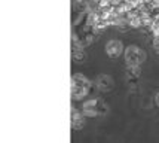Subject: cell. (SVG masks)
<instances>
[{"label": "cell", "mask_w": 159, "mask_h": 143, "mask_svg": "<svg viewBox=\"0 0 159 143\" xmlns=\"http://www.w3.org/2000/svg\"><path fill=\"white\" fill-rule=\"evenodd\" d=\"M124 57L128 67H140L146 61V52L137 45H129L125 48Z\"/></svg>", "instance_id": "6da1fadb"}, {"label": "cell", "mask_w": 159, "mask_h": 143, "mask_svg": "<svg viewBox=\"0 0 159 143\" xmlns=\"http://www.w3.org/2000/svg\"><path fill=\"white\" fill-rule=\"evenodd\" d=\"M91 87V82L82 75L73 76L71 79V95L73 98H82L83 95H86L88 89Z\"/></svg>", "instance_id": "7a4b0ae2"}, {"label": "cell", "mask_w": 159, "mask_h": 143, "mask_svg": "<svg viewBox=\"0 0 159 143\" xmlns=\"http://www.w3.org/2000/svg\"><path fill=\"white\" fill-rule=\"evenodd\" d=\"M122 52H125V48L120 41L113 39V41H109L106 43V54L109 55L110 58H118Z\"/></svg>", "instance_id": "3957f363"}, {"label": "cell", "mask_w": 159, "mask_h": 143, "mask_svg": "<svg viewBox=\"0 0 159 143\" xmlns=\"http://www.w3.org/2000/svg\"><path fill=\"white\" fill-rule=\"evenodd\" d=\"M97 88L100 91H103V93H107V91H110L113 88V85H115V81H113V78L110 75H100L97 78Z\"/></svg>", "instance_id": "277c9868"}, {"label": "cell", "mask_w": 159, "mask_h": 143, "mask_svg": "<svg viewBox=\"0 0 159 143\" xmlns=\"http://www.w3.org/2000/svg\"><path fill=\"white\" fill-rule=\"evenodd\" d=\"M79 121H82V116L79 113H75V116H73V127L75 128H80L83 125V122H79Z\"/></svg>", "instance_id": "5b68a950"}, {"label": "cell", "mask_w": 159, "mask_h": 143, "mask_svg": "<svg viewBox=\"0 0 159 143\" xmlns=\"http://www.w3.org/2000/svg\"><path fill=\"white\" fill-rule=\"evenodd\" d=\"M155 102H156V104L159 106V93H156V95H155Z\"/></svg>", "instance_id": "8992f818"}]
</instances>
